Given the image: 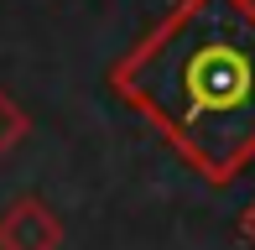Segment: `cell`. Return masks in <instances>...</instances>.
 I'll use <instances>...</instances> for the list:
<instances>
[{"label":"cell","mask_w":255,"mask_h":250,"mask_svg":"<svg viewBox=\"0 0 255 250\" xmlns=\"http://www.w3.org/2000/svg\"><path fill=\"white\" fill-rule=\"evenodd\" d=\"M115 89L198 177L235 183L255 162V0H182Z\"/></svg>","instance_id":"obj_1"},{"label":"cell","mask_w":255,"mask_h":250,"mask_svg":"<svg viewBox=\"0 0 255 250\" xmlns=\"http://www.w3.org/2000/svg\"><path fill=\"white\" fill-rule=\"evenodd\" d=\"M0 250H63V219L37 193H21L0 214Z\"/></svg>","instance_id":"obj_2"},{"label":"cell","mask_w":255,"mask_h":250,"mask_svg":"<svg viewBox=\"0 0 255 250\" xmlns=\"http://www.w3.org/2000/svg\"><path fill=\"white\" fill-rule=\"evenodd\" d=\"M26 135V115H21V105L0 89V162H5L10 151H16V141Z\"/></svg>","instance_id":"obj_3"},{"label":"cell","mask_w":255,"mask_h":250,"mask_svg":"<svg viewBox=\"0 0 255 250\" xmlns=\"http://www.w3.org/2000/svg\"><path fill=\"white\" fill-rule=\"evenodd\" d=\"M245 230H250V235H255V209H250V219H245Z\"/></svg>","instance_id":"obj_4"}]
</instances>
